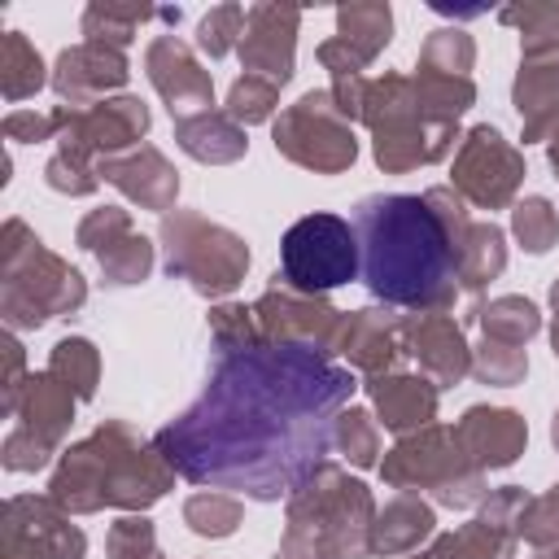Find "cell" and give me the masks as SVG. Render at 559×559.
I'll return each mask as SVG.
<instances>
[{"label": "cell", "instance_id": "6da1fadb", "mask_svg": "<svg viewBox=\"0 0 559 559\" xmlns=\"http://www.w3.org/2000/svg\"><path fill=\"white\" fill-rule=\"evenodd\" d=\"M349 389L354 380L306 345L231 349L162 432V454L197 485L275 498L328 454Z\"/></svg>", "mask_w": 559, "mask_h": 559}, {"label": "cell", "instance_id": "7a4b0ae2", "mask_svg": "<svg viewBox=\"0 0 559 559\" xmlns=\"http://www.w3.org/2000/svg\"><path fill=\"white\" fill-rule=\"evenodd\" d=\"M354 236L358 271L371 297L389 306H428L450 288L454 249L428 201L406 192L367 197L354 210Z\"/></svg>", "mask_w": 559, "mask_h": 559}, {"label": "cell", "instance_id": "3957f363", "mask_svg": "<svg viewBox=\"0 0 559 559\" xmlns=\"http://www.w3.org/2000/svg\"><path fill=\"white\" fill-rule=\"evenodd\" d=\"M280 266L297 288H336L358 275L354 223L336 214H306L280 245Z\"/></svg>", "mask_w": 559, "mask_h": 559}]
</instances>
